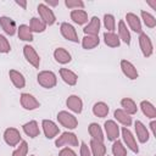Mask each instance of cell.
I'll list each match as a JSON object with an SVG mask.
<instances>
[{
  "label": "cell",
  "instance_id": "obj_43",
  "mask_svg": "<svg viewBox=\"0 0 156 156\" xmlns=\"http://www.w3.org/2000/svg\"><path fill=\"white\" fill-rule=\"evenodd\" d=\"M150 129H151V133H152V135H156V130H155V127H156V121L155 119H152L151 122H150Z\"/></svg>",
  "mask_w": 156,
  "mask_h": 156
},
{
  "label": "cell",
  "instance_id": "obj_28",
  "mask_svg": "<svg viewBox=\"0 0 156 156\" xmlns=\"http://www.w3.org/2000/svg\"><path fill=\"white\" fill-rule=\"evenodd\" d=\"M108 112H110V107H108V105H107L106 102H104V101L95 102L94 106H93V113H94V116H96V117H99V118H105V117H107Z\"/></svg>",
  "mask_w": 156,
  "mask_h": 156
},
{
  "label": "cell",
  "instance_id": "obj_20",
  "mask_svg": "<svg viewBox=\"0 0 156 156\" xmlns=\"http://www.w3.org/2000/svg\"><path fill=\"white\" fill-rule=\"evenodd\" d=\"M54 58L56 62H58L61 65H66L72 61V55L65 48H56L54 50Z\"/></svg>",
  "mask_w": 156,
  "mask_h": 156
},
{
  "label": "cell",
  "instance_id": "obj_36",
  "mask_svg": "<svg viewBox=\"0 0 156 156\" xmlns=\"http://www.w3.org/2000/svg\"><path fill=\"white\" fill-rule=\"evenodd\" d=\"M112 155L113 156H127V149L121 140H115L112 144Z\"/></svg>",
  "mask_w": 156,
  "mask_h": 156
},
{
  "label": "cell",
  "instance_id": "obj_9",
  "mask_svg": "<svg viewBox=\"0 0 156 156\" xmlns=\"http://www.w3.org/2000/svg\"><path fill=\"white\" fill-rule=\"evenodd\" d=\"M104 129H105V134H106L107 140L115 141V140L118 139L119 133H121V129H119V126L117 124L116 121H113V119H107V121L104 123Z\"/></svg>",
  "mask_w": 156,
  "mask_h": 156
},
{
  "label": "cell",
  "instance_id": "obj_11",
  "mask_svg": "<svg viewBox=\"0 0 156 156\" xmlns=\"http://www.w3.org/2000/svg\"><path fill=\"white\" fill-rule=\"evenodd\" d=\"M60 32H61V35L65 39H67L68 41H72V43H78L79 41L77 30H76V28L71 23L62 22L61 26H60Z\"/></svg>",
  "mask_w": 156,
  "mask_h": 156
},
{
  "label": "cell",
  "instance_id": "obj_46",
  "mask_svg": "<svg viewBox=\"0 0 156 156\" xmlns=\"http://www.w3.org/2000/svg\"><path fill=\"white\" fill-rule=\"evenodd\" d=\"M149 5H150V6H151L154 10H156V4H155V2H151V1H149Z\"/></svg>",
  "mask_w": 156,
  "mask_h": 156
},
{
  "label": "cell",
  "instance_id": "obj_25",
  "mask_svg": "<svg viewBox=\"0 0 156 156\" xmlns=\"http://www.w3.org/2000/svg\"><path fill=\"white\" fill-rule=\"evenodd\" d=\"M113 117L117 119V122H119L122 126H124V127H127V128L130 127L132 123H133L132 116L128 115L127 112H124L122 108H116V110L113 111Z\"/></svg>",
  "mask_w": 156,
  "mask_h": 156
},
{
  "label": "cell",
  "instance_id": "obj_41",
  "mask_svg": "<svg viewBox=\"0 0 156 156\" xmlns=\"http://www.w3.org/2000/svg\"><path fill=\"white\" fill-rule=\"evenodd\" d=\"M79 156H91L90 149L87 145V143H84V141L80 143V146H79Z\"/></svg>",
  "mask_w": 156,
  "mask_h": 156
},
{
  "label": "cell",
  "instance_id": "obj_7",
  "mask_svg": "<svg viewBox=\"0 0 156 156\" xmlns=\"http://www.w3.org/2000/svg\"><path fill=\"white\" fill-rule=\"evenodd\" d=\"M23 56L26 58V61L33 66L34 68H39L40 66V56L38 55L37 50L32 46V45H24L23 46Z\"/></svg>",
  "mask_w": 156,
  "mask_h": 156
},
{
  "label": "cell",
  "instance_id": "obj_12",
  "mask_svg": "<svg viewBox=\"0 0 156 156\" xmlns=\"http://www.w3.org/2000/svg\"><path fill=\"white\" fill-rule=\"evenodd\" d=\"M41 128H43L45 138H48V139H54L60 133V127L51 119H43Z\"/></svg>",
  "mask_w": 156,
  "mask_h": 156
},
{
  "label": "cell",
  "instance_id": "obj_6",
  "mask_svg": "<svg viewBox=\"0 0 156 156\" xmlns=\"http://www.w3.org/2000/svg\"><path fill=\"white\" fill-rule=\"evenodd\" d=\"M138 41H139V48H140V51H141L143 56L144 57H150L154 54V45H152V41H151L150 37L146 35V33H140L139 38H138Z\"/></svg>",
  "mask_w": 156,
  "mask_h": 156
},
{
  "label": "cell",
  "instance_id": "obj_5",
  "mask_svg": "<svg viewBox=\"0 0 156 156\" xmlns=\"http://www.w3.org/2000/svg\"><path fill=\"white\" fill-rule=\"evenodd\" d=\"M121 134H122V139H123L124 146H127L132 152L138 154V152H139V146H138V144H136L135 136H134L133 133L129 130V128L123 127V128L121 129Z\"/></svg>",
  "mask_w": 156,
  "mask_h": 156
},
{
  "label": "cell",
  "instance_id": "obj_19",
  "mask_svg": "<svg viewBox=\"0 0 156 156\" xmlns=\"http://www.w3.org/2000/svg\"><path fill=\"white\" fill-rule=\"evenodd\" d=\"M58 73H60L61 79H62L66 84H68V85H71V87H73V85L77 84V82H78V74L74 73L73 71L62 67V68H60Z\"/></svg>",
  "mask_w": 156,
  "mask_h": 156
},
{
  "label": "cell",
  "instance_id": "obj_40",
  "mask_svg": "<svg viewBox=\"0 0 156 156\" xmlns=\"http://www.w3.org/2000/svg\"><path fill=\"white\" fill-rule=\"evenodd\" d=\"M11 51V45L7 38L2 34H0V54H7Z\"/></svg>",
  "mask_w": 156,
  "mask_h": 156
},
{
  "label": "cell",
  "instance_id": "obj_34",
  "mask_svg": "<svg viewBox=\"0 0 156 156\" xmlns=\"http://www.w3.org/2000/svg\"><path fill=\"white\" fill-rule=\"evenodd\" d=\"M46 24L39 18V17H32L30 22H29V28L32 30V33H43L46 29Z\"/></svg>",
  "mask_w": 156,
  "mask_h": 156
},
{
  "label": "cell",
  "instance_id": "obj_16",
  "mask_svg": "<svg viewBox=\"0 0 156 156\" xmlns=\"http://www.w3.org/2000/svg\"><path fill=\"white\" fill-rule=\"evenodd\" d=\"M66 106L68 107V110H71L74 113H80L83 111V101L78 95H69L66 99Z\"/></svg>",
  "mask_w": 156,
  "mask_h": 156
},
{
  "label": "cell",
  "instance_id": "obj_47",
  "mask_svg": "<svg viewBox=\"0 0 156 156\" xmlns=\"http://www.w3.org/2000/svg\"><path fill=\"white\" fill-rule=\"evenodd\" d=\"M30 156H35V155H30Z\"/></svg>",
  "mask_w": 156,
  "mask_h": 156
},
{
  "label": "cell",
  "instance_id": "obj_37",
  "mask_svg": "<svg viewBox=\"0 0 156 156\" xmlns=\"http://www.w3.org/2000/svg\"><path fill=\"white\" fill-rule=\"evenodd\" d=\"M104 27L107 29L106 32H113L116 29V20L115 16L111 13H105L104 15Z\"/></svg>",
  "mask_w": 156,
  "mask_h": 156
},
{
  "label": "cell",
  "instance_id": "obj_26",
  "mask_svg": "<svg viewBox=\"0 0 156 156\" xmlns=\"http://www.w3.org/2000/svg\"><path fill=\"white\" fill-rule=\"evenodd\" d=\"M69 17L78 26L88 23V12L85 10H72L69 13Z\"/></svg>",
  "mask_w": 156,
  "mask_h": 156
},
{
  "label": "cell",
  "instance_id": "obj_3",
  "mask_svg": "<svg viewBox=\"0 0 156 156\" xmlns=\"http://www.w3.org/2000/svg\"><path fill=\"white\" fill-rule=\"evenodd\" d=\"M56 118H57L58 123H60L62 127L67 128L68 130L76 129V128L78 127V119H77V117H76L74 115L69 113L68 111H60V112L57 113V117H56Z\"/></svg>",
  "mask_w": 156,
  "mask_h": 156
},
{
  "label": "cell",
  "instance_id": "obj_10",
  "mask_svg": "<svg viewBox=\"0 0 156 156\" xmlns=\"http://www.w3.org/2000/svg\"><path fill=\"white\" fill-rule=\"evenodd\" d=\"M20 104L21 106L27 111H33L40 107V102L37 100L35 96H33L29 93H22L20 96Z\"/></svg>",
  "mask_w": 156,
  "mask_h": 156
},
{
  "label": "cell",
  "instance_id": "obj_33",
  "mask_svg": "<svg viewBox=\"0 0 156 156\" xmlns=\"http://www.w3.org/2000/svg\"><path fill=\"white\" fill-rule=\"evenodd\" d=\"M104 43L110 48H118L121 45V40L115 32H105L104 33Z\"/></svg>",
  "mask_w": 156,
  "mask_h": 156
},
{
  "label": "cell",
  "instance_id": "obj_35",
  "mask_svg": "<svg viewBox=\"0 0 156 156\" xmlns=\"http://www.w3.org/2000/svg\"><path fill=\"white\" fill-rule=\"evenodd\" d=\"M140 16H141L143 23H144L147 28H155V27H156V18H155V16H152L150 12H147V11H145V10H141V11H140Z\"/></svg>",
  "mask_w": 156,
  "mask_h": 156
},
{
  "label": "cell",
  "instance_id": "obj_22",
  "mask_svg": "<svg viewBox=\"0 0 156 156\" xmlns=\"http://www.w3.org/2000/svg\"><path fill=\"white\" fill-rule=\"evenodd\" d=\"M22 128H23V132L26 133V135H28V136L32 138V139L39 136V134H40L39 124H38V122L34 121V119H33V121H29V122H27V123H24V124L22 126Z\"/></svg>",
  "mask_w": 156,
  "mask_h": 156
},
{
  "label": "cell",
  "instance_id": "obj_2",
  "mask_svg": "<svg viewBox=\"0 0 156 156\" xmlns=\"http://www.w3.org/2000/svg\"><path fill=\"white\" fill-rule=\"evenodd\" d=\"M55 145H56V147H62V146L76 147V146L79 145V141H78V138H77V135L74 133H72V132H63L55 140Z\"/></svg>",
  "mask_w": 156,
  "mask_h": 156
},
{
  "label": "cell",
  "instance_id": "obj_42",
  "mask_svg": "<svg viewBox=\"0 0 156 156\" xmlns=\"http://www.w3.org/2000/svg\"><path fill=\"white\" fill-rule=\"evenodd\" d=\"M58 156H78V155L76 154V151L72 147H63L58 152Z\"/></svg>",
  "mask_w": 156,
  "mask_h": 156
},
{
  "label": "cell",
  "instance_id": "obj_18",
  "mask_svg": "<svg viewBox=\"0 0 156 156\" xmlns=\"http://www.w3.org/2000/svg\"><path fill=\"white\" fill-rule=\"evenodd\" d=\"M0 26L2 28V30L7 34V35H15V33L17 32V27H16V23L15 21L11 18V17H7V16H1L0 17Z\"/></svg>",
  "mask_w": 156,
  "mask_h": 156
},
{
  "label": "cell",
  "instance_id": "obj_38",
  "mask_svg": "<svg viewBox=\"0 0 156 156\" xmlns=\"http://www.w3.org/2000/svg\"><path fill=\"white\" fill-rule=\"evenodd\" d=\"M27 154H28V144L24 140H22L17 145V147L12 151V156H27Z\"/></svg>",
  "mask_w": 156,
  "mask_h": 156
},
{
  "label": "cell",
  "instance_id": "obj_29",
  "mask_svg": "<svg viewBox=\"0 0 156 156\" xmlns=\"http://www.w3.org/2000/svg\"><path fill=\"white\" fill-rule=\"evenodd\" d=\"M121 106H122V110L124 112H127L128 115H135L138 112V106L135 104V101L130 98H123L121 100Z\"/></svg>",
  "mask_w": 156,
  "mask_h": 156
},
{
  "label": "cell",
  "instance_id": "obj_14",
  "mask_svg": "<svg viewBox=\"0 0 156 156\" xmlns=\"http://www.w3.org/2000/svg\"><path fill=\"white\" fill-rule=\"evenodd\" d=\"M134 130H135V134H136V139L141 144H145V143L149 141V139H150L149 129L146 128V126L141 121H135L134 122Z\"/></svg>",
  "mask_w": 156,
  "mask_h": 156
},
{
  "label": "cell",
  "instance_id": "obj_15",
  "mask_svg": "<svg viewBox=\"0 0 156 156\" xmlns=\"http://www.w3.org/2000/svg\"><path fill=\"white\" fill-rule=\"evenodd\" d=\"M100 27H101L100 18L98 16H93L87 23V26L83 28V32L85 35H99Z\"/></svg>",
  "mask_w": 156,
  "mask_h": 156
},
{
  "label": "cell",
  "instance_id": "obj_8",
  "mask_svg": "<svg viewBox=\"0 0 156 156\" xmlns=\"http://www.w3.org/2000/svg\"><path fill=\"white\" fill-rule=\"evenodd\" d=\"M4 140L9 146H17L22 141V135L18 129L9 127L4 132Z\"/></svg>",
  "mask_w": 156,
  "mask_h": 156
},
{
  "label": "cell",
  "instance_id": "obj_4",
  "mask_svg": "<svg viewBox=\"0 0 156 156\" xmlns=\"http://www.w3.org/2000/svg\"><path fill=\"white\" fill-rule=\"evenodd\" d=\"M38 13H39V18L46 24V26H52L56 22V16L54 13V11L51 10V7L46 6L44 2L39 4L38 7Z\"/></svg>",
  "mask_w": 156,
  "mask_h": 156
},
{
  "label": "cell",
  "instance_id": "obj_1",
  "mask_svg": "<svg viewBox=\"0 0 156 156\" xmlns=\"http://www.w3.org/2000/svg\"><path fill=\"white\" fill-rule=\"evenodd\" d=\"M37 82L45 89H52L57 84V77L52 71H41L37 76Z\"/></svg>",
  "mask_w": 156,
  "mask_h": 156
},
{
  "label": "cell",
  "instance_id": "obj_13",
  "mask_svg": "<svg viewBox=\"0 0 156 156\" xmlns=\"http://www.w3.org/2000/svg\"><path fill=\"white\" fill-rule=\"evenodd\" d=\"M121 69H122V73L130 80H135L138 77H139V73H138V69L135 68V66L128 61V60H121Z\"/></svg>",
  "mask_w": 156,
  "mask_h": 156
},
{
  "label": "cell",
  "instance_id": "obj_27",
  "mask_svg": "<svg viewBox=\"0 0 156 156\" xmlns=\"http://www.w3.org/2000/svg\"><path fill=\"white\" fill-rule=\"evenodd\" d=\"M88 133H89V135L91 136V139H94V140L104 141V139H105L102 128L100 127V124H98V123H95V122H93V123L89 124V127H88Z\"/></svg>",
  "mask_w": 156,
  "mask_h": 156
},
{
  "label": "cell",
  "instance_id": "obj_39",
  "mask_svg": "<svg viewBox=\"0 0 156 156\" xmlns=\"http://www.w3.org/2000/svg\"><path fill=\"white\" fill-rule=\"evenodd\" d=\"M66 7L71 10H84V2L82 0H65Z\"/></svg>",
  "mask_w": 156,
  "mask_h": 156
},
{
  "label": "cell",
  "instance_id": "obj_48",
  "mask_svg": "<svg viewBox=\"0 0 156 156\" xmlns=\"http://www.w3.org/2000/svg\"><path fill=\"white\" fill-rule=\"evenodd\" d=\"M107 156H108V155H107Z\"/></svg>",
  "mask_w": 156,
  "mask_h": 156
},
{
  "label": "cell",
  "instance_id": "obj_44",
  "mask_svg": "<svg viewBox=\"0 0 156 156\" xmlns=\"http://www.w3.org/2000/svg\"><path fill=\"white\" fill-rule=\"evenodd\" d=\"M15 2H16V5H18L20 7H22L23 10H26V9H27V1H21V0H16Z\"/></svg>",
  "mask_w": 156,
  "mask_h": 156
},
{
  "label": "cell",
  "instance_id": "obj_30",
  "mask_svg": "<svg viewBox=\"0 0 156 156\" xmlns=\"http://www.w3.org/2000/svg\"><path fill=\"white\" fill-rule=\"evenodd\" d=\"M17 35H18V39H21L23 41H33L34 40L33 33L28 24H21L17 28Z\"/></svg>",
  "mask_w": 156,
  "mask_h": 156
},
{
  "label": "cell",
  "instance_id": "obj_31",
  "mask_svg": "<svg viewBox=\"0 0 156 156\" xmlns=\"http://www.w3.org/2000/svg\"><path fill=\"white\" fill-rule=\"evenodd\" d=\"M100 44V38L99 35H84L82 39V46L85 50H91L95 49Z\"/></svg>",
  "mask_w": 156,
  "mask_h": 156
},
{
  "label": "cell",
  "instance_id": "obj_32",
  "mask_svg": "<svg viewBox=\"0 0 156 156\" xmlns=\"http://www.w3.org/2000/svg\"><path fill=\"white\" fill-rule=\"evenodd\" d=\"M140 110L144 113V116H146L147 118H150V119H155L156 118V108L150 101L143 100L140 102Z\"/></svg>",
  "mask_w": 156,
  "mask_h": 156
},
{
  "label": "cell",
  "instance_id": "obj_21",
  "mask_svg": "<svg viewBox=\"0 0 156 156\" xmlns=\"http://www.w3.org/2000/svg\"><path fill=\"white\" fill-rule=\"evenodd\" d=\"M9 77H10V80L12 82V84L15 85V88L22 89V88L26 87V78L20 71L10 69L9 71Z\"/></svg>",
  "mask_w": 156,
  "mask_h": 156
},
{
  "label": "cell",
  "instance_id": "obj_24",
  "mask_svg": "<svg viewBox=\"0 0 156 156\" xmlns=\"http://www.w3.org/2000/svg\"><path fill=\"white\" fill-rule=\"evenodd\" d=\"M89 149H90L91 156H106V146L104 141H98L91 139L89 143Z\"/></svg>",
  "mask_w": 156,
  "mask_h": 156
},
{
  "label": "cell",
  "instance_id": "obj_23",
  "mask_svg": "<svg viewBox=\"0 0 156 156\" xmlns=\"http://www.w3.org/2000/svg\"><path fill=\"white\" fill-rule=\"evenodd\" d=\"M117 30H118V38H119V40H122L124 44H127V45H130V39H132V37H130V32H129V29H128V27H127V24H126V22L123 21V20H121L119 22H118V27H117Z\"/></svg>",
  "mask_w": 156,
  "mask_h": 156
},
{
  "label": "cell",
  "instance_id": "obj_17",
  "mask_svg": "<svg viewBox=\"0 0 156 156\" xmlns=\"http://www.w3.org/2000/svg\"><path fill=\"white\" fill-rule=\"evenodd\" d=\"M126 21H127V24L128 27L135 32V33H143V29H141V21L140 18L138 17V15L133 13V12H128L126 13Z\"/></svg>",
  "mask_w": 156,
  "mask_h": 156
},
{
  "label": "cell",
  "instance_id": "obj_45",
  "mask_svg": "<svg viewBox=\"0 0 156 156\" xmlns=\"http://www.w3.org/2000/svg\"><path fill=\"white\" fill-rule=\"evenodd\" d=\"M44 4H45L46 6H49V7H50V6H57V5H58V0H55V1H50V0H46Z\"/></svg>",
  "mask_w": 156,
  "mask_h": 156
}]
</instances>
